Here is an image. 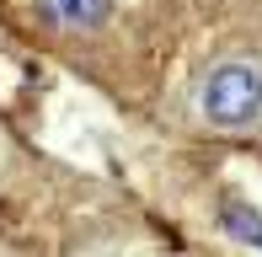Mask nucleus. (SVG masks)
Listing matches in <instances>:
<instances>
[{
  "mask_svg": "<svg viewBox=\"0 0 262 257\" xmlns=\"http://www.w3.org/2000/svg\"><path fill=\"white\" fill-rule=\"evenodd\" d=\"M38 11L54 22V27H64V32H91V27L107 22L113 0H38Z\"/></svg>",
  "mask_w": 262,
  "mask_h": 257,
  "instance_id": "nucleus-2",
  "label": "nucleus"
},
{
  "mask_svg": "<svg viewBox=\"0 0 262 257\" xmlns=\"http://www.w3.org/2000/svg\"><path fill=\"white\" fill-rule=\"evenodd\" d=\"M198 108L214 128H252L262 123V70L246 59H220L198 86Z\"/></svg>",
  "mask_w": 262,
  "mask_h": 257,
  "instance_id": "nucleus-1",
  "label": "nucleus"
},
{
  "mask_svg": "<svg viewBox=\"0 0 262 257\" xmlns=\"http://www.w3.org/2000/svg\"><path fill=\"white\" fill-rule=\"evenodd\" d=\"M225 225H230L241 241H262V220H257V215H246L241 204H225Z\"/></svg>",
  "mask_w": 262,
  "mask_h": 257,
  "instance_id": "nucleus-3",
  "label": "nucleus"
}]
</instances>
